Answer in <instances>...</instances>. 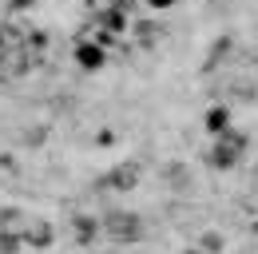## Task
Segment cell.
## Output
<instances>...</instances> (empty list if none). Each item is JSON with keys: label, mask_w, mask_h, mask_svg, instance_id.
<instances>
[{"label": "cell", "mask_w": 258, "mask_h": 254, "mask_svg": "<svg viewBox=\"0 0 258 254\" xmlns=\"http://www.w3.org/2000/svg\"><path fill=\"white\" fill-rule=\"evenodd\" d=\"M135 179H139V171H135V167H119V171H115V175H111L107 183H111V187H123V190H131V187H135Z\"/></svg>", "instance_id": "3957f363"}, {"label": "cell", "mask_w": 258, "mask_h": 254, "mask_svg": "<svg viewBox=\"0 0 258 254\" xmlns=\"http://www.w3.org/2000/svg\"><path fill=\"white\" fill-rule=\"evenodd\" d=\"M223 127H226V115H223V111H215V115H211V131H223Z\"/></svg>", "instance_id": "5b68a950"}, {"label": "cell", "mask_w": 258, "mask_h": 254, "mask_svg": "<svg viewBox=\"0 0 258 254\" xmlns=\"http://www.w3.org/2000/svg\"><path fill=\"white\" fill-rule=\"evenodd\" d=\"M151 4H159V8H167V4H171V0H151Z\"/></svg>", "instance_id": "8992f818"}, {"label": "cell", "mask_w": 258, "mask_h": 254, "mask_svg": "<svg viewBox=\"0 0 258 254\" xmlns=\"http://www.w3.org/2000/svg\"><path fill=\"white\" fill-rule=\"evenodd\" d=\"M80 60L88 64V68H96V64H99V52H96V48H84V52H80Z\"/></svg>", "instance_id": "277c9868"}, {"label": "cell", "mask_w": 258, "mask_h": 254, "mask_svg": "<svg viewBox=\"0 0 258 254\" xmlns=\"http://www.w3.org/2000/svg\"><path fill=\"white\" fill-rule=\"evenodd\" d=\"M242 147V139H230V147H215V155H211V163L215 167H230L234 163V151Z\"/></svg>", "instance_id": "7a4b0ae2"}, {"label": "cell", "mask_w": 258, "mask_h": 254, "mask_svg": "<svg viewBox=\"0 0 258 254\" xmlns=\"http://www.w3.org/2000/svg\"><path fill=\"white\" fill-rule=\"evenodd\" d=\"M107 230L115 238H139V219L135 215H107Z\"/></svg>", "instance_id": "6da1fadb"}]
</instances>
